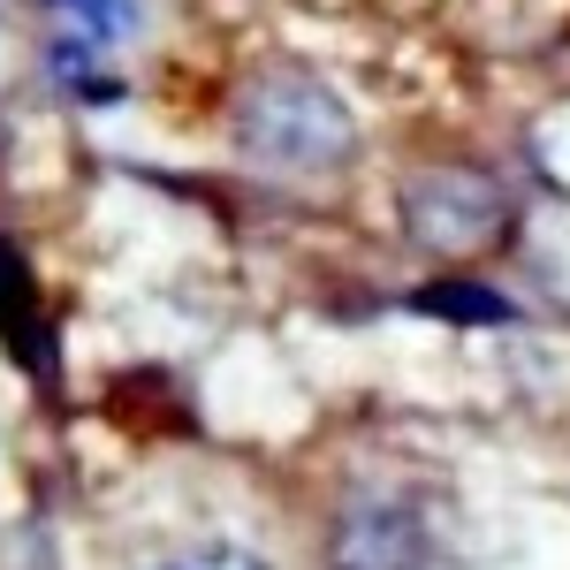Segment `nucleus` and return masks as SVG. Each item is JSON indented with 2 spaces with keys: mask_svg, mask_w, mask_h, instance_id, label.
Masks as SVG:
<instances>
[{
  "mask_svg": "<svg viewBox=\"0 0 570 570\" xmlns=\"http://www.w3.org/2000/svg\"><path fill=\"white\" fill-rule=\"evenodd\" d=\"M236 137H244V153H259L274 168H343L357 145L351 107L297 61L252 77V91L236 99Z\"/></svg>",
  "mask_w": 570,
  "mask_h": 570,
  "instance_id": "obj_1",
  "label": "nucleus"
},
{
  "mask_svg": "<svg viewBox=\"0 0 570 570\" xmlns=\"http://www.w3.org/2000/svg\"><path fill=\"white\" fill-rule=\"evenodd\" d=\"M426 563V532L411 518V502H357L335 532V570H419Z\"/></svg>",
  "mask_w": 570,
  "mask_h": 570,
  "instance_id": "obj_3",
  "label": "nucleus"
},
{
  "mask_svg": "<svg viewBox=\"0 0 570 570\" xmlns=\"http://www.w3.org/2000/svg\"><path fill=\"white\" fill-rule=\"evenodd\" d=\"M411 312H426V320H464V327H510V305L494 297V289H472V282H426Z\"/></svg>",
  "mask_w": 570,
  "mask_h": 570,
  "instance_id": "obj_5",
  "label": "nucleus"
},
{
  "mask_svg": "<svg viewBox=\"0 0 570 570\" xmlns=\"http://www.w3.org/2000/svg\"><path fill=\"white\" fill-rule=\"evenodd\" d=\"M403 220L426 252H487L502 228V198L487 176H419L403 190Z\"/></svg>",
  "mask_w": 570,
  "mask_h": 570,
  "instance_id": "obj_2",
  "label": "nucleus"
},
{
  "mask_svg": "<svg viewBox=\"0 0 570 570\" xmlns=\"http://www.w3.org/2000/svg\"><path fill=\"white\" fill-rule=\"evenodd\" d=\"M61 8V23H69V46H61V77L77 69V61H91L99 46H115L122 31H130V0H53Z\"/></svg>",
  "mask_w": 570,
  "mask_h": 570,
  "instance_id": "obj_4",
  "label": "nucleus"
},
{
  "mask_svg": "<svg viewBox=\"0 0 570 570\" xmlns=\"http://www.w3.org/2000/svg\"><path fill=\"white\" fill-rule=\"evenodd\" d=\"M168 570H266L259 556H244V548H190L183 563H168Z\"/></svg>",
  "mask_w": 570,
  "mask_h": 570,
  "instance_id": "obj_6",
  "label": "nucleus"
}]
</instances>
